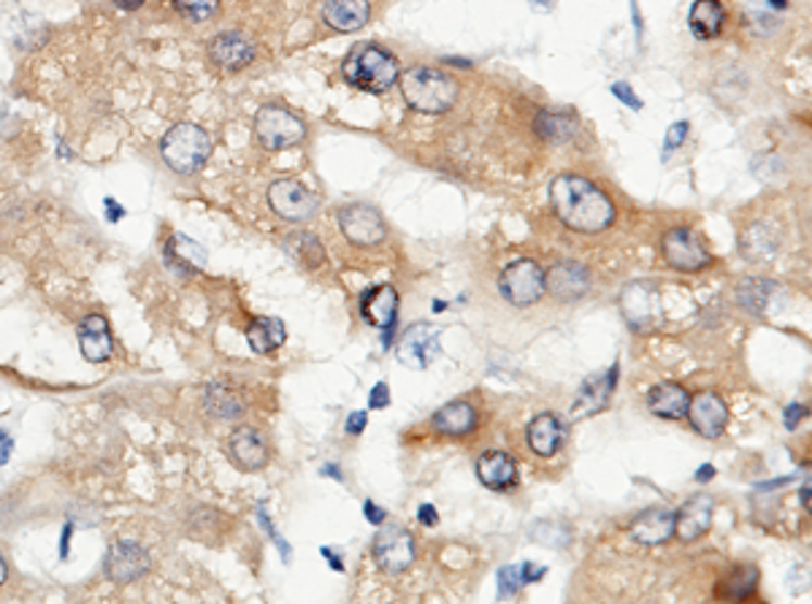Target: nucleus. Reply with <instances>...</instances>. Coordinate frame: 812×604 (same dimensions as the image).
Wrapping results in <instances>:
<instances>
[{"label":"nucleus","instance_id":"f257e3e1","mask_svg":"<svg viewBox=\"0 0 812 604\" xmlns=\"http://www.w3.org/2000/svg\"><path fill=\"white\" fill-rule=\"evenodd\" d=\"M550 201L558 219L580 234H599L614 223V203L605 190L580 174H561L553 179Z\"/></svg>","mask_w":812,"mask_h":604},{"label":"nucleus","instance_id":"f03ea898","mask_svg":"<svg viewBox=\"0 0 812 604\" xmlns=\"http://www.w3.org/2000/svg\"><path fill=\"white\" fill-rule=\"evenodd\" d=\"M402 92L415 112L442 114L458 101V81L431 65H417L402 76Z\"/></svg>","mask_w":812,"mask_h":604},{"label":"nucleus","instance_id":"7ed1b4c3","mask_svg":"<svg viewBox=\"0 0 812 604\" xmlns=\"http://www.w3.org/2000/svg\"><path fill=\"white\" fill-rule=\"evenodd\" d=\"M161 155L172 172L190 177V174L201 172L203 163L212 155V139L199 125L179 123L163 136Z\"/></svg>","mask_w":812,"mask_h":604},{"label":"nucleus","instance_id":"20e7f679","mask_svg":"<svg viewBox=\"0 0 812 604\" xmlns=\"http://www.w3.org/2000/svg\"><path fill=\"white\" fill-rule=\"evenodd\" d=\"M344 76L366 92H388L398 79V63L380 47H360L344 63Z\"/></svg>","mask_w":812,"mask_h":604},{"label":"nucleus","instance_id":"39448f33","mask_svg":"<svg viewBox=\"0 0 812 604\" xmlns=\"http://www.w3.org/2000/svg\"><path fill=\"white\" fill-rule=\"evenodd\" d=\"M255 136L263 150H290V147L304 141L306 125L293 112H288V109L263 106L255 117Z\"/></svg>","mask_w":812,"mask_h":604},{"label":"nucleus","instance_id":"423d86ee","mask_svg":"<svg viewBox=\"0 0 812 604\" xmlns=\"http://www.w3.org/2000/svg\"><path fill=\"white\" fill-rule=\"evenodd\" d=\"M498 285H502V293L509 304L531 306L545 293V272L534 261L520 257V261H512L504 268Z\"/></svg>","mask_w":812,"mask_h":604},{"label":"nucleus","instance_id":"0eeeda50","mask_svg":"<svg viewBox=\"0 0 812 604\" xmlns=\"http://www.w3.org/2000/svg\"><path fill=\"white\" fill-rule=\"evenodd\" d=\"M375 562L382 572L402 575L415 562V540L404 526H382L375 537Z\"/></svg>","mask_w":812,"mask_h":604},{"label":"nucleus","instance_id":"6e6552de","mask_svg":"<svg viewBox=\"0 0 812 604\" xmlns=\"http://www.w3.org/2000/svg\"><path fill=\"white\" fill-rule=\"evenodd\" d=\"M268 203L288 223H304V219L315 217L317 206H320L317 196L301 183H295V179H279V183H274L268 188Z\"/></svg>","mask_w":812,"mask_h":604},{"label":"nucleus","instance_id":"1a4fd4ad","mask_svg":"<svg viewBox=\"0 0 812 604\" xmlns=\"http://www.w3.org/2000/svg\"><path fill=\"white\" fill-rule=\"evenodd\" d=\"M663 257L677 272H701L712 263V255L690 228H672L663 236Z\"/></svg>","mask_w":812,"mask_h":604},{"label":"nucleus","instance_id":"9d476101","mask_svg":"<svg viewBox=\"0 0 812 604\" xmlns=\"http://www.w3.org/2000/svg\"><path fill=\"white\" fill-rule=\"evenodd\" d=\"M339 228L358 247H377L388 236L380 212L366 203H350V206L339 209Z\"/></svg>","mask_w":812,"mask_h":604},{"label":"nucleus","instance_id":"9b49d317","mask_svg":"<svg viewBox=\"0 0 812 604\" xmlns=\"http://www.w3.org/2000/svg\"><path fill=\"white\" fill-rule=\"evenodd\" d=\"M439 337H442V328L428 326V323H417V326L406 328V334L396 348L398 361L404 366H409V369H428L439 358V353H442Z\"/></svg>","mask_w":812,"mask_h":604},{"label":"nucleus","instance_id":"f8f14e48","mask_svg":"<svg viewBox=\"0 0 812 604\" xmlns=\"http://www.w3.org/2000/svg\"><path fill=\"white\" fill-rule=\"evenodd\" d=\"M685 415L690 417V426L707 439H715L726 431L728 423V406L715 391H701L694 399H688V410Z\"/></svg>","mask_w":812,"mask_h":604},{"label":"nucleus","instance_id":"ddd939ff","mask_svg":"<svg viewBox=\"0 0 812 604\" xmlns=\"http://www.w3.org/2000/svg\"><path fill=\"white\" fill-rule=\"evenodd\" d=\"M147 569H150V553H147L144 548L128 540L114 542L112 551H109L106 556L109 580H114V583L119 586L134 583V580H139Z\"/></svg>","mask_w":812,"mask_h":604},{"label":"nucleus","instance_id":"4468645a","mask_svg":"<svg viewBox=\"0 0 812 604\" xmlns=\"http://www.w3.org/2000/svg\"><path fill=\"white\" fill-rule=\"evenodd\" d=\"M208 58L223 71H239L255 60V47L241 33H219L208 41Z\"/></svg>","mask_w":812,"mask_h":604},{"label":"nucleus","instance_id":"2eb2a0df","mask_svg":"<svg viewBox=\"0 0 812 604\" xmlns=\"http://www.w3.org/2000/svg\"><path fill=\"white\" fill-rule=\"evenodd\" d=\"M712 513H715V502L710 496H694L674 513V534L683 542L699 540L707 534L712 524Z\"/></svg>","mask_w":812,"mask_h":604},{"label":"nucleus","instance_id":"dca6fc26","mask_svg":"<svg viewBox=\"0 0 812 604\" xmlns=\"http://www.w3.org/2000/svg\"><path fill=\"white\" fill-rule=\"evenodd\" d=\"M228 455L241 471H257L268 464L266 439L255 428H236L228 442Z\"/></svg>","mask_w":812,"mask_h":604},{"label":"nucleus","instance_id":"f3484780","mask_svg":"<svg viewBox=\"0 0 812 604\" xmlns=\"http://www.w3.org/2000/svg\"><path fill=\"white\" fill-rule=\"evenodd\" d=\"M545 290L561 301H578L588 293V272L580 263H556L545 274Z\"/></svg>","mask_w":812,"mask_h":604},{"label":"nucleus","instance_id":"a211bd4d","mask_svg":"<svg viewBox=\"0 0 812 604\" xmlns=\"http://www.w3.org/2000/svg\"><path fill=\"white\" fill-rule=\"evenodd\" d=\"M629 531L639 545H663L674 537V513L667 507L645 509L636 515Z\"/></svg>","mask_w":812,"mask_h":604},{"label":"nucleus","instance_id":"6ab92c4d","mask_svg":"<svg viewBox=\"0 0 812 604\" xmlns=\"http://www.w3.org/2000/svg\"><path fill=\"white\" fill-rule=\"evenodd\" d=\"M79 348L90 364H103L112 358L114 342L109 331V320L103 315H87L79 323Z\"/></svg>","mask_w":812,"mask_h":604},{"label":"nucleus","instance_id":"aec40b11","mask_svg":"<svg viewBox=\"0 0 812 604\" xmlns=\"http://www.w3.org/2000/svg\"><path fill=\"white\" fill-rule=\"evenodd\" d=\"M364 317L371 323L375 328L385 331V342H391V331L396 326V315H398V293L391 288V285H380L371 293L364 295Z\"/></svg>","mask_w":812,"mask_h":604},{"label":"nucleus","instance_id":"412c9836","mask_svg":"<svg viewBox=\"0 0 812 604\" xmlns=\"http://www.w3.org/2000/svg\"><path fill=\"white\" fill-rule=\"evenodd\" d=\"M477 477L491 491H507L518 482V466L502 450H487L477 458Z\"/></svg>","mask_w":812,"mask_h":604},{"label":"nucleus","instance_id":"4be33fe9","mask_svg":"<svg viewBox=\"0 0 812 604\" xmlns=\"http://www.w3.org/2000/svg\"><path fill=\"white\" fill-rule=\"evenodd\" d=\"M369 0H326L322 20L339 33H353L369 22Z\"/></svg>","mask_w":812,"mask_h":604},{"label":"nucleus","instance_id":"5701e85b","mask_svg":"<svg viewBox=\"0 0 812 604\" xmlns=\"http://www.w3.org/2000/svg\"><path fill=\"white\" fill-rule=\"evenodd\" d=\"M525 437H529L531 450H534L536 455H542V458H547V455H556V450L561 448L563 426L558 423L556 415L545 412V415H536L534 420L529 423Z\"/></svg>","mask_w":812,"mask_h":604},{"label":"nucleus","instance_id":"b1692460","mask_svg":"<svg viewBox=\"0 0 812 604\" xmlns=\"http://www.w3.org/2000/svg\"><path fill=\"white\" fill-rule=\"evenodd\" d=\"M688 393L683 391L674 382H663V386H656L650 393H647V406H650L652 415L667 417V420H680L688 410Z\"/></svg>","mask_w":812,"mask_h":604},{"label":"nucleus","instance_id":"393cba45","mask_svg":"<svg viewBox=\"0 0 812 604\" xmlns=\"http://www.w3.org/2000/svg\"><path fill=\"white\" fill-rule=\"evenodd\" d=\"M477 426V410L469 402H453L433 415V428L447 437H464V433L474 431Z\"/></svg>","mask_w":812,"mask_h":604},{"label":"nucleus","instance_id":"a878e982","mask_svg":"<svg viewBox=\"0 0 812 604\" xmlns=\"http://www.w3.org/2000/svg\"><path fill=\"white\" fill-rule=\"evenodd\" d=\"M723 20H726V11H723L721 0H696L690 9V30L701 41L715 38L721 33Z\"/></svg>","mask_w":812,"mask_h":604},{"label":"nucleus","instance_id":"bb28decb","mask_svg":"<svg viewBox=\"0 0 812 604\" xmlns=\"http://www.w3.org/2000/svg\"><path fill=\"white\" fill-rule=\"evenodd\" d=\"M284 323L277 317H257L246 328V342L255 353H274L277 348H282L284 342Z\"/></svg>","mask_w":812,"mask_h":604},{"label":"nucleus","instance_id":"cd10ccee","mask_svg":"<svg viewBox=\"0 0 812 604\" xmlns=\"http://www.w3.org/2000/svg\"><path fill=\"white\" fill-rule=\"evenodd\" d=\"M756 589H759V569L739 567V569H734L726 580H723L721 589H718V600L745 602L753 596Z\"/></svg>","mask_w":812,"mask_h":604},{"label":"nucleus","instance_id":"c85d7f7f","mask_svg":"<svg viewBox=\"0 0 812 604\" xmlns=\"http://www.w3.org/2000/svg\"><path fill=\"white\" fill-rule=\"evenodd\" d=\"M206 410L212 412L217 420H236V417L244 412V402H241V397L233 388L212 386L206 391Z\"/></svg>","mask_w":812,"mask_h":604},{"label":"nucleus","instance_id":"c756f323","mask_svg":"<svg viewBox=\"0 0 812 604\" xmlns=\"http://www.w3.org/2000/svg\"><path fill=\"white\" fill-rule=\"evenodd\" d=\"M174 5L188 22H208L219 11V0H174Z\"/></svg>","mask_w":812,"mask_h":604},{"label":"nucleus","instance_id":"7c9ffc66","mask_svg":"<svg viewBox=\"0 0 812 604\" xmlns=\"http://www.w3.org/2000/svg\"><path fill=\"white\" fill-rule=\"evenodd\" d=\"M168 250L174 252V257H177L179 263H188V266L201 268L203 261H206V250H203L201 244H195L193 239H188V236H174Z\"/></svg>","mask_w":812,"mask_h":604},{"label":"nucleus","instance_id":"2f4dec72","mask_svg":"<svg viewBox=\"0 0 812 604\" xmlns=\"http://www.w3.org/2000/svg\"><path fill=\"white\" fill-rule=\"evenodd\" d=\"M290 239H293V247L299 250V257L306 266H320V263L326 261V250H322V244L317 241V236L295 234L290 236Z\"/></svg>","mask_w":812,"mask_h":604},{"label":"nucleus","instance_id":"473e14b6","mask_svg":"<svg viewBox=\"0 0 812 604\" xmlns=\"http://www.w3.org/2000/svg\"><path fill=\"white\" fill-rule=\"evenodd\" d=\"M498 586H502V594L509 596L515 594L518 589L525 586V575H523V564H512V567H504L498 572Z\"/></svg>","mask_w":812,"mask_h":604},{"label":"nucleus","instance_id":"72a5a7b5","mask_svg":"<svg viewBox=\"0 0 812 604\" xmlns=\"http://www.w3.org/2000/svg\"><path fill=\"white\" fill-rule=\"evenodd\" d=\"M391 404V388L385 382H377L375 391L369 397V410H382V406Z\"/></svg>","mask_w":812,"mask_h":604},{"label":"nucleus","instance_id":"f704fd0d","mask_svg":"<svg viewBox=\"0 0 812 604\" xmlns=\"http://www.w3.org/2000/svg\"><path fill=\"white\" fill-rule=\"evenodd\" d=\"M685 136H688V123L672 125V128H669V134H667V152L677 150V147L683 144Z\"/></svg>","mask_w":812,"mask_h":604},{"label":"nucleus","instance_id":"c9c22d12","mask_svg":"<svg viewBox=\"0 0 812 604\" xmlns=\"http://www.w3.org/2000/svg\"><path fill=\"white\" fill-rule=\"evenodd\" d=\"M366 423H369V415L366 412H353V415L347 417V433H353V437H358V433H364Z\"/></svg>","mask_w":812,"mask_h":604},{"label":"nucleus","instance_id":"e433bc0d","mask_svg":"<svg viewBox=\"0 0 812 604\" xmlns=\"http://www.w3.org/2000/svg\"><path fill=\"white\" fill-rule=\"evenodd\" d=\"M364 513H366V518L371 520V524H382V520H385V509L377 507V504L371 502V499L364 504Z\"/></svg>","mask_w":812,"mask_h":604},{"label":"nucleus","instance_id":"4c0bfd02","mask_svg":"<svg viewBox=\"0 0 812 604\" xmlns=\"http://www.w3.org/2000/svg\"><path fill=\"white\" fill-rule=\"evenodd\" d=\"M417 518H420V524H426V526H436L439 513L431 507V504H422V507L417 509Z\"/></svg>","mask_w":812,"mask_h":604},{"label":"nucleus","instance_id":"58836bf2","mask_svg":"<svg viewBox=\"0 0 812 604\" xmlns=\"http://www.w3.org/2000/svg\"><path fill=\"white\" fill-rule=\"evenodd\" d=\"M804 412H808V410H804L802 404H791V406H788V412H786V426H788V428H797L799 417H804Z\"/></svg>","mask_w":812,"mask_h":604},{"label":"nucleus","instance_id":"ea45409f","mask_svg":"<svg viewBox=\"0 0 812 604\" xmlns=\"http://www.w3.org/2000/svg\"><path fill=\"white\" fill-rule=\"evenodd\" d=\"M612 90H614V96H618V98H620V101L631 103V106H634V109H639V106H642V103H639V101H636V98H634V92H631V90H625V85H614V87H612Z\"/></svg>","mask_w":812,"mask_h":604},{"label":"nucleus","instance_id":"a19ab883","mask_svg":"<svg viewBox=\"0 0 812 604\" xmlns=\"http://www.w3.org/2000/svg\"><path fill=\"white\" fill-rule=\"evenodd\" d=\"M71 534H74V524H68L63 529V540H60V558H68V542Z\"/></svg>","mask_w":812,"mask_h":604},{"label":"nucleus","instance_id":"79ce46f5","mask_svg":"<svg viewBox=\"0 0 812 604\" xmlns=\"http://www.w3.org/2000/svg\"><path fill=\"white\" fill-rule=\"evenodd\" d=\"M9 453H11V437L5 431H0V464L9 461Z\"/></svg>","mask_w":812,"mask_h":604},{"label":"nucleus","instance_id":"37998d69","mask_svg":"<svg viewBox=\"0 0 812 604\" xmlns=\"http://www.w3.org/2000/svg\"><path fill=\"white\" fill-rule=\"evenodd\" d=\"M322 556H326V558H328V562H331V567H333V569H337V572H342V569H344V564H342V558H339V556H337V553H333V551H328V548H322Z\"/></svg>","mask_w":812,"mask_h":604},{"label":"nucleus","instance_id":"c03bdc74","mask_svg":"<svg viewBox=\"0 0 812 604\" xmlns=\"http://www.w3.org/2000/svg\"><path fill=\"white\" fill-rule=\"evenodd\" d=\"M114 3H117L119 9H125V11H136V9H141V5H144V0H114Z\"/></svg>","mask_w":812,"mask_h":604},{"label":"nucleus","instance_id":"a18cd8bd","mask_svg":"<svg viewBox=\"0 0 812 604\" xmlns=\"http://www.w3.org/2000/svg\"><path fill=\"white\" fill-rule=\"evenodd\" d=\"M106 209H109V212H112V219H114V223H117V219L119 217H123V206H119V203L117 201H112V199H106Z\"/></svg>","mask_w":812,"mask_h":604},{"label":"nucleus","instance_id":"49530a36","mask_svg":"<svg viewBox=\"0 0 812 604\" xmlns=\"http://www.w3.org/2000/svg\"><path fill=\"white\" fill-rule=\"evenodd\" d=\"M712 475H715V466L705 464V466H701V469H699V475H696V477H699V480H701V482H707V480H710V477H712Z\"/></svg>","mask_w":812,"mask_h":604},{"label":"nucleus","instance_id":"de8ad7c7","mask_svg":"<svg viewBox=\"0 0 812 604\" xmlns=\"http://www.w3.org/2000/svg\"><path fill=\"white\" fill-rule=\"evenodd\" d=\"M5 578H9V564H5L3 553H0V586L5 583Z\"/></svg>","mask_w":812,"mask_h":604},{"label":"nucleus","instance_id":"09e8293b","mask_svg":"<svg viewBox=\"0 0 812 604\" xmlns=\"http://www.w3.org/2000/svg\"><path fill=\"white\" fill-rule=\"evenodd\" d=\"M802 502H804V507H810V486H804V491H802Z\"/></svg>","mask_w":812,"mask_h":604}]
</instances>
